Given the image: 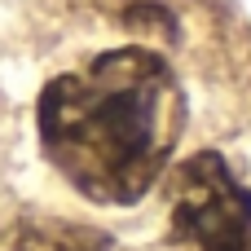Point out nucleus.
Masks as SVG:
<instances>
[{"instance_id": "nucleus-1", "label": "nucleus", "mask_w": 251, "mask_h": 251, "mask_svg": "<svg viewBox=\"0 0 251 251\" xmlns=\"http://www.w3.org/2000/svg\"><path fill=\"white\" fill-rule=\"evenodd\" d=\"M185 97L150 49H115L40 93V146L93 203H137L168 168Z\"/></svg>"}, {"instance_id": "nucleus-2", "label": "nucleus", "mask_w": 251, "mask_h": 251, "mask_svg": "<svg viewBox=\"0 0 251 251\" xmlns=\"http://www.w3.org/2000/svg\"><path fill=\"white\" fill-rule=\"evenodd\" d=\"M176 251H251V190L212 150L185 159L168 194Z\"/></svg>"}, {"instance_id": "nucleus-3", "label": "nucleus", "mask_w": 251, "mask_h": 251, "mask_svg": "<svg viewBox=\"0 0 251 251\" xmlns=\"http://www.w3.org/2000/svg\"><path fill=\"white\" fill-rule=\"evenodd\" d=\"M0 251H110V243L84 225L57 216H31V221H13L0 234Z\"/></svg>"}]
</instances>
